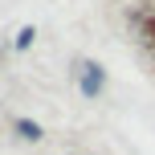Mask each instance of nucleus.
<instances>
[{"instance_id": "2", "label": "nucleus", "mask_w": 155, "mask_h": 155, "mask_svg": "<svg viewBox=\"0 0 155 155\" xmlns=\"http://www.w3.org/2000/svg\"><path fill=\"white\" fill-rule=\"evenodd\" d=\"M16 131H21L25 139H41V127H37V123H29V118H16Z\"/></svg>"}, {"instance_id": "1", "label": "nucleus", "mask_w": 155, "mask_h": 155, "mask_svg": "<svg viewBox=\"0 0 155 155\" xmlns=\"http://www.w3.org/2000/svg\"><path fill=\"white\" fill-rule=\"evenodd\" d=\"M102 82H106V78H102L98 65H86V74H82V94H86V98H94V94L102 90Z\"/></svg>"}, {"instance_id": "3", "label": "nucleus", "mask_w": 155, "mask_h": 155, "mask_svg": "<svg viewBox=\"0 0 155 155\" xmlns=\"http://www.w3.org/2000/svg\"><path fill=\"white\" fill-rule=\"evenodd\" d=\"M33 37H37L33 29H21V37H16V49H29V41H33Z\"/></svg>"}]
</instances>
